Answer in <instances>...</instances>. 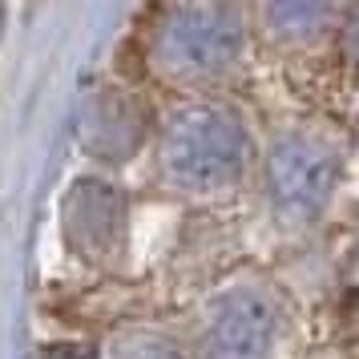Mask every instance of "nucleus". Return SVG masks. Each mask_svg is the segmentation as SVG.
Returning a JSON list of instances; mask_svg holds the SVG:
<instances>
[{
	"mask_svg": "<svg viewBox=\"0 0 359 359\" xmlns=\"http://www.w3.org/2000/svg\"><path fill=\"white\" fill-rule=\"evenodd\" d=\"M243 126L222 109H186L165 133V170L190 190L230 186L243 170Z\"/></svg>",
	"mask_w": 359,
	"mask_h": 359,
	"instance_id": "obj_1",
	"label": "nucleus"
},
{
	"mask_svg": "<svg viewBox=\"0 0 359 359\" xmlns=\"http://www.w3.org/2000/svg\"><path fill=\"white\" fill-rule=\"evenodd\" d=\"M335 178H339V162L319 142L287 137L271 154V190H275L278 206H287L291 214L307 218V214L323 210L335 190Z\"/></svg>",
	"mask_w": 359,
	"mask_h": 359,
	"instance_id": "obj_2",
	"label": "nucleus"
},
{
	"mask_svg": "<svg viewBox=\"0 0 359 359\" xmlns=\"http://www.w3.org/2000/svg\"><path fill=\"white\" fill-rule=\"evenodd\" d=\"M238 49H243V29L222 4L186 8L165 29V53L178 69L214 73V69H226L238 57Z\"/></svg>",
	"mask_w": 359,
	"mask_h": 359,
	"instance_id": "obj_3",
	"label": "nucleus"
},
{
	"mask_svg": "<svg viewBox=\"0 0 359 359\" xmlns=\"http://www.w3.org/2000/svg\"><path fill=\"white\" fill-rule=\"evenodd\" d=\"M275 347V311L259 294H230L206 331L210 359H266Z\"/></svg>",
	"mask_w": 359,
	"mask_h": 359,
	"instance_id": "obj_4",
	"label": "nucleus"
},
{
	"mask_svg": "<svg viewBox=\"0 0 359 359\" xmlns=\"http://www.w3.org/2000/svg\"><path fill=\"white\" fill-rule=\"evenodd\" d=\"M69 226H73V238L89 250H105L109 238L121 226V198H117L114 186L105 182H81L73 198H69Z\"/></svg>",
	"mask_w": 359,
	"mask_h": 359,
	"instance_id": "obj_5",
	"label": "nucleus"
},
{
	"mask_svg": "<svg viewBox=\"0 0 359 359\" xmlns=\"http://www.w3.org/2000/svg\"><path fill=\"white\" fill-rule=\"evenodd\" d=\"M266 8H271V17H275L278 29L303 33V29H315L335 8V0H266Z\"/></svg>",
	"mask_w": 359,
	"mask_h": 359,
	"instance_id": "obj_6",
	"label": "nucleus"
},
{
	"mask_svg": "<svg viewBox=\"0 0 359 359\" xmlns=\"http://www.w3.org/2000/svg\"><path fill=\"white\" fill-rule=\"evenodd\" d=\"M114 359H178V351L170 343L154 339V335H133L114 351Z\"/></svg>",
	"mask_w": 359,
	"mask_h": 359,
	"instance_id": "obj_7",
	"label": "nucleus"
},
{
	"mask_svg": "<svg viewBox=\"0 0 359 359\" xmlns=\"http://www.w3.org/2000/svg\"><path fill=\"white\" fill-rule=\"evenodd\" d=\"M45 359H97V355L89 347H81V343H57V347L45 351Z\"/></svg>",
	"mask_w": 359,
	"mask_h": 359,
	"instance_id": "obj_8",
	"label": "nucleus"
}]
</instances>
